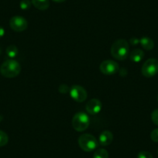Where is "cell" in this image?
<instances>
[{
    "label": "cell",
    "instance_id": "obj_22",
    "mask_svg": "<svg viewBox=\"0 0 158 158\" xmlns=\"http://www.w3.org/2000/svg\"><path fill=\"white\" fill-rule=\"evenodd\" d=\"M4 35H5V30H4L3 27H0V38L2 37Z\"/></svg>",
    "mask_w": 158,
    "mask_h": 158
},
{
    "label": "cell",
    "instance_id": "obj_26",
    "mask_svg": "<svg viewBox=\"0 0 158 158\" xmlns=\"http://www.w3.org/2000/svg\"><path fill=\"white\" fill-rule=\"evenodd\" d=\"M157 153H158V150H157Z\"/></svg>",
    "mask_w": 158,
    "mask_h": 158
},
{
    "label": "cell",
    "instance_id": "obj_15",
    "mask_svg": "<svg viewBox=\"0 0 158 158\" xmlns=\"http://www.w3.org/2000/svg\"><path fill=\"white\" fill-rule=\"evenodd\" d=\"M93 158H109V153L105 149H98L94 153Z\"/></svg>",
    "mask_w": 158,
    "mask_h": 158
},
{
    "label": "cell",
    "instance_id": "obj_20",
    "mask_svg": "<svg viewBox=\"0 0 158 158\" xmlns=\"http://www.w3.org/2000/svg\"><path fill=\"white\" fill-rule=\"evenodd\" d=\"M150 138L153 142L158 143V128L155 129L150 133Z\"/></svg>",
    "mask_w": 158,
    "mask_h": 158
},
{
    "label": "cell",
    "instance_id": "obj_19",
    "mask_svg": "<svg viewBox=\"0 0 158 158\" xmlns=\"http://www.w3.org/2000/svg\"><path fill=\"white\" fill-rule=\"evenodd\" d=\"M151 119L155 125L158 126V109L153 111L151 114Z\"/></svg>",
    "mask_w": 158,
    "mask_h": 158
},
{
    "label": "cell",
    "instance_id": "obj_5",
    "mask_svg": "<svg viewBox=\"0 0 158 158\" xmlns=\"http://www.w3.org/2000/svg\"><path fill=\"white\" fill-rule=\"evenodd\" d=\"M141 73L146 77H151L158 73V60L150 58L144 62L141 68Z\"/></svg>",
    "mask_w": 158,
    "mask_h": 158
},
{
    "label": "cell",
    "instance_id": "obj_9",
    "mask_svg": "<svg viewBox=\"0 0 158 158\" xmlns=\"http://www.w3.org/2000/svg\"><path fill=\"white\" fill-rule=\"evenodd\" d=\"M86 111L90 115H97L101 112L102 109V104L101 102L97 98H92L88 102L85 106Z\"/></svg>",
    "mask_w": 158,
    "mask_h": 158
},
{
    "label": "cell",
    "instance_id": "obj_2",
    "mask_svg": "<svg viewBox=\"0 0 158 158\" xmlns=\"http://www.w3.org/2000/svg\"><path fill=\"white\" fill-rule=\"evenodd\" d=\"M21 66L19 63L13 59H9L2 63L0 67V73L2 76L8 78L15 77L19 74Z\"/></svg>",
    "mask_w": 158,
    "mask_h": 158
},
{
    "label": "cell",
    "instance_id": "obj_17",
    "mask_svg": "<svg viewBox=\"0 0 158 158\" xmlns=\"http://www.w3.org/2000/svg\"><path fill=\"white\" fill-rule=\"evenodd\" d=\"M19 6H20L21 10H27L31 6V2L30 0H22L20 2V4H19Z\"/></svg>",
    "mask_w": 158,
    "mask_h": 158
},
{
    "label": "cell",
    "instance_id": "obj_7",
    "mask_svg": "<svg viewBox=\"0 0 158 158\" xmlns=\"http://www.w3.org/2000/svg\"><path fill=\"white\" fill-rule=\"evenodd\" d=\"M70 95L74 101L77 102H83L87 98V92L81 85H74L70 89Z\"/></svg>",
    "mask_w": 158,
    "mask_h": 158
},
{
    "label": "cell",
    "instance_id": "obj_14",
    "mask_svg": "<svg viewBox=\"0 0 158 158\" xmlns=\"http://www.w3.org/2000/svg\"><path fill=\"white\" fill-rule=\"evenodd\" d=\"M6 52L7 56L10 57V59H13L18 55V49L15 45H10L8 48H6Z\"/></svg>",
    "mask_w": 158,
    "mask_h": 158
},
{
    "label": "cell",
    "instance_id": "obj_21",
    "mask_svg": "<svg viewBox=\"0 0 158 158\" xmlns=\"http://www.w3.org/2000/svg\"><path fill=\"white\" fill-rule=\"evenodd\" d=\"M130 43L132 45H136L139 43V40H138L137 38H132L130 39Z\"/></svg>",
    "mask_w": 158,
    "mask_h": 158
},
{
    "label": "cell",
    "instance_id": "obj_4",
    "mask_svg": "<svg viewBox=\"0 0 158 158\" xmlns=\"http://www.w3.org/2000/svg\"><path fill=\"white\" fill-rule=\"evenodd\" d=\"M78 144L81 150L85 152H91L97 149L98 142L95 136L86 133V134H82L79 136Z\"/></svg>",
    "mask_w": 158,
    "mask_h": 158
},
{
    "label": "cell",
    "instance_id": "obj_16",
    "mask_svg": "<svg viewBox=\"0 0 158 158\" xmlns=\"http://www.w3.org/2000/svg\"><path fill=\"white\" fill-rule=\"evenodd\" d=\"M9 141V137L5 132L0 130V147L6 146Z\"/></svg>",
    "mask_w": 158,
    "mask_h": 158
},
{
    "label": "cell",
    "instance_id": "obj_25",
    "mask_svg": "<svg viewBox=\"0 0 158 158\" xmlns=\"http://www.w3.org/2000/svg\"><path fill=\"white\" fill-rule=\"evenodd\" d=\"M157 101H158V96H157Z\"/></svg>",
    "mask_w": 158,
    "mask_h": 158
},
{
    "label": "cell",
    "instance_id": "obj_23",
    "mask_svg": "<svg viewBox=\"0 0 158 158\" xmlns=\"http://www.w3.org/2000/svg\"><path fill=\"white\" fill-rule=\"evenodd\" d=\"M52 1H54V2H58V3H60V2H64L65 0H52Z\"/></svg>",
    "mask_w": 158,
    "mask_h": 158
},
{
    "label": "cell",
    "instance_id": "obj_24",
    "mask_svg": "<svg viewBox=\"0 0 158 158\" xmlns=\"http://www.w3.org/2000/svg\"><path fill=\"white\" fill-rule=\"evenodd\" d=\"M0 54H1V49H0Z\"/></svg>",
    "mask_w": 158,
    "mask_h": 158
},
{
    "label": "cell",
    "instance_id": "obj_12",
    "mask_svg": "<svg viewBox=\"0 0 158 158\" xmlns=\"http://www.w3.org/2000/svg\"><path fill=\"white\" fill-rule=\"evenodd\" d=\"M33 6L39 10H46L49 8V0H31Z\"/></svg>",
    "mask_w": 158,
    "mask_h": 158
},
{
    "label": "cell",
    "instance_id": "obj_13",
    "mask_svg": "<svg viewBox=\"0 0 158 158\" xmlns=\"http://www.w3.org/2000/svg\"><path fill=\"white\" fill-rule=\"evenodd\" d=\"M139 43H140L141 46L143 48L147 51H150L154 48V42L152 39L147 36H143L140 40H139Z\"/></svg>",
    "mask_w": 158,
    "mask_h": 158
},
{
    "label": "cell",
    "instance_id": "obj_11",
    "mask_svg": "<svg viewBox=\"0 0 158 158\" xmlns=\"http://www.w3.org/2000/svg\"><path fill=\"white\" fill-rule=\"evenodd\" d=\"M144 53L142 50L140 49H134L130 54V60L135 63H139L143 59Z\"/></svg>",
    "mask_w": 158,
    "mask_h": 158
},
{
    "label": "cell",
    "instance_id": "obj_6",
    "mask_svg": "<svg viewBox=\"0 0 158 158\" xmlns=\"http://www.w3.org/2000/svg\"><path fill=\"white\" fill-rule=\"evenodd\" d=\"M119 67L116 61L112 60H104L100 64V71L102 74L106 75H112L118 71Z\"/></svg>",
    "mask_w": 158,
    "mask_h": 158
},
{
    "label": "cell",
    "instance_id": "obj_8",
    "mask_svg": "<svg viewBox=\"0 0 158 158\" xmlns=\"http://www.w3.org/2000/svg\"><path fill=\"white\" fill-rule=\"evenodd\" d=\"M10 26L13 30L16 32H22L27 30L28 27L27 20L20 16H15L10 19Z\"/></svg>",
    "mask_w": 158,
    "mask_h": 158
},
{
    "label": "cell",
    "instance_id": "obj_3",
    "mask_svg": "<svg viewBox=\"0 0 158 158\" xmlns=\"http://www.w3.org/2000/svg\"><path fill=\"white\" fill-rule=\"evenodd\" d=\"M90 125V118L85 112L76 113L72 118V127L76 131L83 132L87 130Z\"/></svg>",
    "mask_w": 158,
    "mask_h": 158
},
{
    "label": "cell",
    "instance_id": "obj_18",
    "mask_svg": "<svg viewBox=\"0 0 158 158\" xmlns=\"http://www.w3.org/2000/svg\"><path fill=\"white\" fill-rule=\"evenodd\" d=\"M137 158H153V155L148 151H140L139 153H138Z\"/></svg>",
    "mask_w": 158,
    "mask_h": 158
},
{
    "label": "cell",
    "instance_id": "obj_1",
    "mask_svg": "<svg viewBox=\"0 0 158 158\" xmlns=\"http://www.w3.org/2000/svg\"><path fill=\"white\" fill-rule=\"evenodd\" d=\"M130 53V47L126 40H117L111 48V54L118 60H124L127 59Z\"/></svg>",
    "mask_w": 158,
    "mask_h": 158
},
{
    "label": "cell",
    "instance_id": "obj_10",
    "mask_svg": "<svg viewBox=\"0 0 158 158\" xmlns=\"http://www.w3.org/2000/svg\"><path fill=\"white\" fill-rule=\"evenodd\" d=\"M112 139H113V135L112 132L105 130L99 135L98 143L101 146H108L112 142Z\"/></svg>",
    "mask_w": 158,
    "mask_h": 158
}]
</instances>
